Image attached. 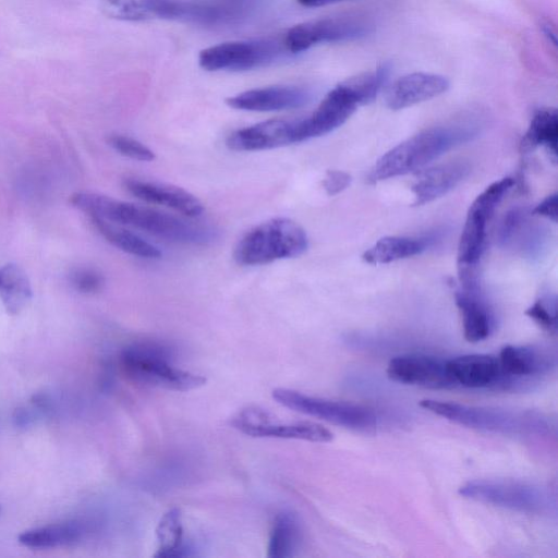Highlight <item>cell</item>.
Here are the masks:
<instances>
[{"label": "cell", "mask_w": 558, "mask_h": 558, "mask_svg": "<svg viewBox=\"0 0 558 558\" xmlns=\"http://www.w3.org/2000/svg\"><path fill=\"white\" fill-rule=\"evenodd\" d=\"M558 144V114L556 109L544 108L537 110L522 137L520 147L529 153L538 146L545 147L553 161L557 160Z\"/></svg>", "instance_id": "cell-25"}, {"label": "cell", "mask_w": 558, "mask_h": 558, "mask_svg": "<svg viewBox=\"0 0 558 558\" xmlns=\"http://www.w3.org/2000/svg\"><path fill=\"white\" fill-rule=\"evenodd\" d=\"M281 51L271 39L228 41L203 49L198 64L206 71H246L275 61Z\"/></svg>", "instance_id": "cell-12"}, {"label": "cell", "mask_w": 558, "mask_h": 558, "mask_svg": "<svg viewBox=\"0 0 558 558\" xmlns=\"http://www.w3.org/2000/svg\"><path fill=\"white\" fill-rule=\"evenodd\" d=\"M430 239L390 235L379 239L363 254L368 264H388L424 252Z\"/></svg>", "instance_id": "cell-24"}, {"label": "cell", "mask_w": 558, "mask_h": 558, "mask_svg": "<svg viewBox=\"0 0 558 558\" xmlns=\"http://www.w3.org/2000/svg\"><path fill=\"white\" fill-rule=\"evenodd\" d=\"M69 201L89 218L130 226L171 242L199 245L213 240L210 229L147 206L92 192H75Z\"/></svg>", "instance_id": "cell-1"}, {"label": "cell", "mask_w": 558, "mask_h": 558, "mask_svg": "<svg viewBox=\"0 0 558 558\" xmlns=\"http://www.w3.org/2000/svg\"><path fill=\"white\" fill-rule=\"evenodd\" d=\"M236 430L258 438L298 439L313 442L332 440V433L320 424L307 421L281 422L270 413L258 408H247L231 418Z\"/></svg>", "instance_id": "cell-13"}, {"label": "cell", "mask_w": 558, "mask_h": 558, "mask_svg": "<svg viewBox=\"0 0 558 558\" xmlns=\"http://www.w3.org/2000/svg\"><path fill=\"white\" fill-rule=\"evenodd\" d=\"M69 281L72 288L83 294H95L105 286L100 271L92 267H76L71 270Z\"/></svg>", "instance_id": "cell-32"}, {"label": "cell", "mask_w": 558, "mask_h": 558, "mask_svg": "<svg viewBox=\"0 0 558 558\" xmlns=\"http://www.w3.org/2000/svg\"><path fill=\"white\" fill-rule=\"evenodd\" d=\"M108 145L120 155L138 160L153 161L155 153L142 142L123 134H111L107 137Z\"/></svg>", "instance_id": "cell-31"}, {"label": "cell", "mask_w": 558, "mask_h": 558, "mask_svg": "<svg viewBox=\"0 0 558 558\" xmlns=\"http://www.w3.org/2000/svg\"><path fill=\"white\" fill-rule=\"evenodd\" d=\"M449 87L448 80L439 74L415 72L399 77L387 90L386 105L400 110L435 98Z\"/></svg>", "instance_id": "cell-20"}, {"label": "cell", "mask_w": 558, "mask_h": 558, "mask_svg": "<svg viewBox=\"0 0 558 558\" xmlns=\"http://www.w3.org/2000/svg\"><path fill=\"white\" fill-rule=\"evenodd\" d=\"M124 190L134 197L150 204L161 205L189 218L204 211L202 202L186 190L156 181L125 178Z\"/></svg>", "instance_id": "cell-17"}, {"label": "cell", "mask_w": 558, "mask_h": 558, "mask_svg": "<svg viewBox=\"0 0 558 558\" xmlns=\"http://www.w3.org/2000/svg\"><path fill=\"white\" fill-rule=\"evenodd\" d=\"M357 102L341 82L306 118L295 121V140L301 143L323 136L342 125L357 108Z\"/></svg>", "instance_id": "cell-14"}, {"label": "cell", "mask_w": 558, "mask_h": 558, "mask_svg": "<svg viewBox=\"0 0 558 558\" xmlns=\"http://www.w3.org/2000/svg\"><path fill=\"white\" fill-rule=\"evenodd\" d=\"M301 544V527L291 512L279 513L270 530L268 554L270 558H289L295 555Z\"/></svg>", "instance_id": "cell-28"}, {"label": "cell", "mask_w": 558, "mask_h": 558, "mask_svg": "<svg viewBox=\"0 0 558 558\" xmlns=\"http://www.w3.org/2000/svg\"><path fill=\"white\" fill-rule=\"evenodd\" d=\"M100 10L109 19L125 22L171 20L209 25L217 16L210 3L183 0H101Z\"/></svg>", "instance_id": "cell-8"}, {"label": "cell", "mask_w": 558, "mask_h": 558, "mask_svg": "<svg viewBox=\"0 0 558 558\" xmlns=\"http://www.w3.org/2000/svg\"><path fill=\"white\" fill-rule=\"evenodd\" d=\"M501 381L500 391H525L542 383L557 366V354L538 345L501 348L497 355Z\"/></svg>", "instance_id": "cell-10"}, {"label": "cell", "mask_w": 558, "mask_h": 558, "mask_svg": "<svg viewBox=\"0 0 558 558\" xmlns=\"http://www.w3.org/2000/svg\"><path fill=\"white\" fill-rule=\"evenodd\" d=\"M271 396L286 408L348 429L368 433L377 426L376 413L364 405L313 397L287 388H276Z\"/></svg>", "instance_id": "cell-9"}, {"label": "cell", "mask_w": 558, "mask_h": 558, "mask_svg": "<svg viewBox=\"0 0 558 558\" xmlns=\"http://www.w3.org/2000/svg\"><path fill=\"white\" fill-rule=\"evenodd\" d=\"M454 388L500 391L501 374L497 355L464 354L447 360Z\"/></svg>", "instance_id": "cell-18"}, {"label": "cell", "mask_w": 558, "mask_h": 558, "mask_svg": "<svg viewBox=\"0 0 558 558\" xmlns=\"http://www.w3.org/2000/svg\"><path fill=\"white\" fill-rule=\"evenodd\" d=\"M307 90L295 86H269L242 92L226 99V104L244 111H280L304 106L310 100Z\"/></svg>", "instance_id": "cell-19"}, {"label": "cell", "mask_w": 558, "mask_h": 558, "mask_svg": "<svg viewBox=\"0 0 558 558\" xmlns=\"http://www.w3.org/2000/svg\"><path fill=\"white\" fill-rule=\"evenodd\" d=\"M471 171L464 160L448 161L420 172L412 184L414 206H421L447 194Z\"/></svg>", "instance_id": "cell-21"}, {"label": "cell", "mask_w": 558, "mask_h": 558, "mask_svg": "<svg viewBox=\"0 0 558 558\" xmlns=\"http://www.w3.org/2000/svg\"><path fill=\"white\" fill-rule=\"evenodd\" d=\"M557 194L554 193L544 198L533 210L534 215L545 217L554 222H557Z\"/></svg>", "instance_id": "cell-35"}, {"label": "cell", "mask_w": 558, "mask_h": 558, "mask_svg": "<svg viewBox=\"0 0 558 558\" xmlns=\"http://www.w3.org/2000/svg\"><path fill=\"white\" fill-rule=\"evenodd\" d=\"M158 549L155 557L169 558L182 556L184 550L181 510L173 507L166 511L156 527Z\"/></svg>", "instance_id": "cell-29"}, {"label": "cell", "mask_w": 558, "mask_h": 558, "mask_svg": "<svg viewBox=\"0 0 558 558\" xmlns=\"http://www.w3.org/2000/svg\"><path fill=\"white\" fill-rule=\"evenodd\" d=\"M373 27L369 20L357 15L317 19L291 27L283 44L289 52L298 53L324 43L363 38L373 32Z\"/></svg>", "instance_id": "cell-11"}, {"label": "cell", "mask_w": 558, "mask_h": 558, "mask_svg": "<svg viewBox=\"0 0 558 558\" xmlns=\"http://www.w3.org/2000/svg\"><path fill=\"white\" fill-rule=\"evenodd\" d=\"M525 315L533 319L538 326L550 333H555L556 324V305L546 299L535 301L526 311Z\"/></svg>", "instance_id": "cell-33"}, {"label": "cell", "mask_w": 558, "mask_h": 558, "mask_svg": "<svg viewBox=\"0 0 558 558\" xmlns=\"http://www.w3.org/2000/svg\"><path fill=\"white\" fill-rule=\"evenodd\" d=\"M477 133L478 126L472 122L426 129L384 154L372 168L368 182L376 183L418 170L451 148L471 141Z\"/></svg>", "instance_id": "cell-2"}, {"label": "cell", "mask_w": 558, "mask_h": 558, "mask_svg": "<svg viewBox=\"0 0 558 558\" xmlns=\"http://www.w3.org/2000/svg\"><path fill=\"white\" fill-rule=\"evenodd\" d=\"M468 499L518 512L556 515L555 492L541 484L512 480L470 481L459 488Z\"/></svg>", "instance_id": "cell-7"}, {"label": "cell", "mask_w": 558, "mask_h": 558, "mask_svg": "<svg viewBox=\"0 0 558 558\" xmlns=\"http://www.w3.org/2000/svg\"><path fill=\"white\" fill-rule=\"evenodd\" d=\"M454 299L466 341L475 343L488 338L493 332L495 322L481 290L460 289L456 292Z\"/></svg>", "instance_id": "cell-22"}, {"label": "cell", "mask_w": 558, "mask_h": 558, "mask_svg": "<svg viewBox=\"0 0 558 558\" xmlns=\"http://www.w3.org/2000/svg\"><path fill=\"white\" fill-rule=\"evenodd\" d=\"M542 28H543L545 36H547L548 40L550 43H553V45L556 46L557 39H556V33H555L554 28L548 23L542 24Z\"/></svg>", "instance_id": "cell-37"}, {"label": "cell", "mask_w": 558, "mask_h": 558, "mask_svg": "<svg viewBox=\"0 0 558 558\" xmlns=\"http://www.w3.org/2000/svg\"><path fill=\"white\" fill-rule=\"evenodd\" d=\"M97 231L113 246L133 256L156 259L161 256L157 246L120 225L98 218H90Z\"/></svg>", "instance_id": "cell-27"}, {"label": "cell", "mask_w": 558, "mask_h": 558, "mask_svg": "<svg viewBox=\"0 0 558 558\" xmlns=\"http://www.w3.org/2000/svg\"><path fill=\"white\" fill-rule=\"evenodd\" d=\"M387 375L405 385L432 389L454 388L447 367V360L427 354H402L391 359Z\"/></svg>", "instance_id": "cell-15"}, {"label": "cell", "mask_w": 558, "mask_h": 558, "mask_svg": "<svg viewBox=\"0 0 558 558\" xmlns=\"http://www.w3.org/2000/svg\"><path fill=\"white\" fill-rule=\"evenodd\" d=\"M84 533L82 523L70 521L26 530L19 535L17 541L29 548H53L76 544Z\"/></svg>", "instance_id": "cell-23"}, {"label": "cell", "mask_w": 558, "mask_h": 558, "mask_svg": "<svg viewBox=\"0 0 558 558\" xmlns=\"http://www.w3.org/2000/svg\"><path fill=\"white\" fill-rule=\"evenodd\" d=\"M344 0H298V2L307 8L323 7L327 4L337 3Z\"/></svg>", "instance_id": "cell-36"}, {"label": "cell", "mask_w": 558, "mask_h": 558, "mask_svg": "<svg viewBox=\"0 0 558 558\" xmlns=\"http://www.w3.org/2000/svg\"><path fill=\"white\" fill-rule=\"evenodd\" d=\"M514 181L506 177L488 185L471 204L458 246V272L462 289L480 288L478 265L486 246L487 225Z\"/></svg>", "instance_id": "cell-4"}, {"label": "cell", "mask_w": 558, "mask_h": 558, "mask_svg": "<svg viewBox=\"0 0 558 558\" xmlns=\"http://www.w3.org/2000/svg\"><path fill=\"white\" fill-rule=\"evenodd\" d=\"M391 66L383 63L377 69L363 72L350 77L342 83L350 90L357 105H366L373 101L390 75Z\"/></svg>", "instance_id": "cell-30"}, {"label": "cell", "mask_w": 558, "mask_h": 558, "mask_svg": "<svg viewBox=\"0 0 558 558\" xmlns=\"http://www.w3.org/2000/svg\"><path fill=\"white\" fill-rule=\"evenodd\" d=\"M351 183V175L340 170H328L323 179L322 185L330 196L337 195L345 190Z\"/></svg>", "instance_id": "cell-34"}, {"label": "cell", "mask_w": 558, "mask_h": 558, "mask_svg": "<svg viewBox=\"0 0 558 558\" xmlns=\"http://www.w3.org/2000/svg\"><path fill=\"white\" fill-rule=\"evenodd\" d=\"M420 405L456 424L506 436L544 437L555 434L547 415L527 410H508L423 399Z\"/></svg>", "instance_id": "cell-3"}, {"label": "cell", "mask_w": 558, "mask_h": 558, "mask_svg": "<svg viewBox=\"0 0 558 558\" xmlns=\"http://www.w3.org/2000/svg\"><path fill=\"white\" fill-rule=\"evenodd\" d=\"M308 246L304 229L289 218H272L248 230L236 243L234 260L242 266L265 265L302 255Z\"/></svg>", "instance_id": "cell-5"}, {"label": "cell", "mask_w": 558, "mask_h": 558, "mask_svg": "<svg viewBox=\"0 0 558 558\" xmlns=\"http://www.w3.org/2000/svg\"><path fill=\"white\" fill-rule=\"evenodd\" d=\"M0 512H1V507H0Z\"/></svg>", "instance_id": "cell-38"}, {"label": "cell", "mask_w": 558, "mask_h": 558, "mask_svg": "<svg viewBox=\"0 0 558 558\" xmlns=\"http://www.w3.org/2000/svg\"><path fill=\"white\" fill-rule=\"evenodd\" d=\"M120 366L131 380L174 391H190L206 384V378L171 362L168 348L156 342H136L121 352Z\"/></svg>", "instance_id": "cell-6"}, {"label": "cell", "mask_w": 558, "mask_h": 558, "mask_svg": "<svg viewBox=\"0 0 558 558\" xmlns=\"http://www.w3.org/2000/svg\"><path fill=\"white\" fill-rule=\"evenodd\" d=\"M32 295L28 277L19 265L8 263L0 267V299L8 313H20Z\"/></svg>", "instance_id": "cell-26"}, {"label": "cell", "mask_w": 558, "mask_h": 558, "mask_svg": "<svg viewBox=\"0 0 558 558\" xmlns=\"http://www.w3.org/2000/svg\"><path fill=\"white\" fill-rule=\"evenodd\" d=\"M295 121L271 119L232 132L226 145L234 151H258L295 144Z\"/></svg>", "instance_id": "cell-16"}]
</instances>
